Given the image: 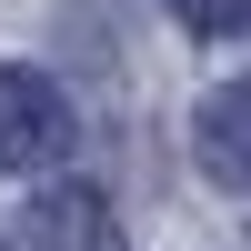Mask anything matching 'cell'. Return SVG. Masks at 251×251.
<instances>
[{"label": "cell", "instance_id": "cell-1", "mask_svg": "<svg viewBox=\"0 0 251 251\" xmlns=\"http://www.w3.org/2000/svg\"><path fill=\"white\" fill-rule=\"evenodd\" d=\"M71 151V100L40 71H0V161L10 171H50Z\"/></svg>", "mask_w": 251, "mask_h": 251}, {"label": "cell", "instance_id": "cell-2", "mask_svg": "<svg viewBox=\"0 0 251 251\" xmlns=\"http://www.w3.org/2000/svg\"><path fill=\"white\" fill-rule=\"evenodd\" d=\"M191 151L211 181H231V191H251V80H231V91H211L191 111Z\"/></svg>", "mask_w": 251, "mask_h": 251}, {"label": "cell", "instance_id": "cell-3", "mask_svg": "<svg viewBox=\"0 0 251 251\" xmlns=\"http://www.w3.org/2000/svg\"><path fill=\"white\" fill-rule=\"evenodd\" d=\"M30 241H40V251H121V241H111V211H100L91 191H50V201L30 211Z\"/></svg>", "mask_w": 251, "mask_h": 251}, {"label": "cell", "instance_id": "cell-4", "mask_svg": "<svg viewBox=\"0 0 251 251\" xmlns=\"http://www.w3.org/2000/svg\"><path fill=\"white\" fill-rule=\"evenodd\" d=\"M171 10H181V30H201V40L251 30V0H171Z\"/></svg>", "mask_w": 251, "mask_h": 251}]
</instances>
